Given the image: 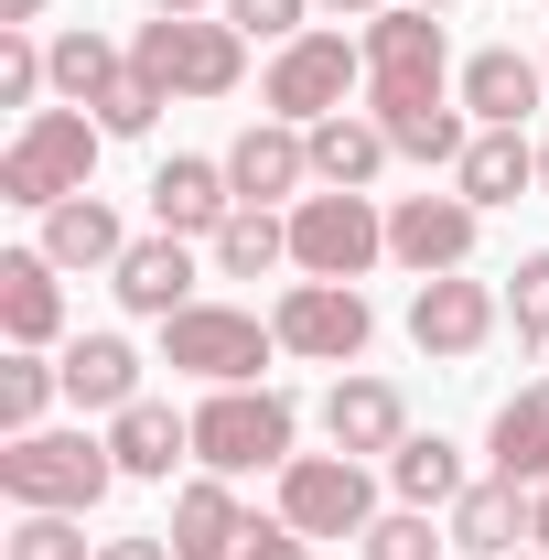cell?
I'll return each instance as SVG.
<instances>
[{"label": "cell", "instance_id": "6da1fadb", "mask_svg": "<svg viewBox=\"0 0 549 560\" xmlns=\"http://www.w3.org/2000/svg\"><path fill=\"white\" fill-rule=\"evenodd\" d=\"M97 151H108V130H97V108H33L22 130H11V151H0V206H66V195H97Z\"/></svg>", "mask_w": 549, "mask_h": 560}, {"label": "cell", "instance_id": "7a4b0ae2", "mask_svg": "<svg viewBox=\"0 0 549 560\" xmlns=\"http://www.w3.org/2000/svg\"><path fill=\"white\" fill-rule=\"evenodd\" d=\"M119 486V453H108V431H11V453H0V495L11 506H55V517H86V506H108Z\"/></svg>", "mask_w": 549, "mask_h": 560}, {"label": "cell", "instance_id": "3957f363", "mask_svg": "<svg viewBox=\"0 0 549 560\" xmlns=\"http://www.w3.org/2000/svg\"><path fill=\"white\" fill-rule=\"evenodd\" d=\"M130 66L162 86V97H226L248 75V33L237 22H206V11H151L130 33Z\"/></svg>", "mask_w": 549, "mask_h": 560}, {"label": "cell", "instance_id": "277c9868", "mask_svg": "<svg viewBox=\"0 0 549 560\" xmlns=\"http://www.w3.org/2000/svg\"><path fill=\"white\" fill-rule=\"evenodd\" d=\"M355 97H366V44H344L335 22L291 33V44L270 55V75H259V108H270V119H291V130L335 119V108H355Z\"/></svg>", "mask_w": 549, "mask_h": 560}, {"label": "cell", "instance_id": "5b68a950", "mask_svg": "<svg viewBox=\"0 0 549 560\" xmlns=\"http://www.w3.org/2000/svg\"><path fill=\"white\" fill-rule=\"evenodd\" d=\"M291 431H302V410L280 399V388H215L206 410H195V464L206 475H280L291 464Z\"/></svg>", "mask_w": 549, "mask_h": 560}, {"label": "cell", "instance_id": "8992f818", "mask_svg": "<svg viewBox=\"0 0 549 560\" xmlns=\"http://www.w3.org/2000/svg\"><path fill=\"white\" fill-rule=\"evenodd\" d=\"M377 259H388V206H377V195L313 184V195L291 206V270L302 280H366Z\"/></svg>", "mask_w": 549, "mask_h": 560}, {"label": "cell", "instance_id": "52a82bcc", "mask_svg": "<svg viewBox=\"0 0 549 560\" xmlns=\"http://www.w3.org/2000/svg\"><path fill=\"white\" fill-rule=\"evenodd\" d=\"M270 355H280V335L259 313H237V302H195V313L162 324V366L173 377H206V388H259Z\"/></svg>", "mask_w": 549, "mask_h": 560}, {"label": "cell", "instance_id": "ba28073f", "mask_svg": "<svg viewBox=\"0 0 549 560\" xmlns=\"http://www.w3.org/2000/svg\"><path fill=\"white\" fill-rule=\"evenodd\" d=\"M280 517L302 539H366L377 528V475L355 453H291L280 464Z\"/></svg>", "mask_w": 549, "mask_h": 560}, {"label": "cell", "instance_id": "9c48e42d", "mask_svg": "<svg viewBox=\"0 0 549 560\" xmlns=\"http://www.w3.org/2000/svg\"><path fill=\"white\" fill-rule=\"evenodd\" d=\"M270 335H280V355H302V366H355L366 335H377V313H366L355 280H291L270 302Z\"/></svg>", "mask_w": 549, "mask_h": 560}, {"label": "cell", "instance_id": "30bf717a", "mask_svg": "<svg viewBox=\"0 0 549 560\" xmlns=\"http://www.w3.org/2000/svg\"><path fill=\"white\" fill-rule=\"evenodd\" d=\"M506 324V291L475 270H442L410 291V346L431 355V366H464V355H484V335Z\"/></svg>", "mask_w": 549, "mask_h": 560}, {"label": "cell", "instance_id": "8fae6325", "mask_svg": "<svg viewBox=\"0 0 549 560\" xmlns=\"http://www.w3.org/2000/svg\"><path fill=\"white\" fill-rule=\"evenodd\" d=\"M366 119L388 130L399 162H464L475 151V119H464L453 86H366Z\"/></svg>", "mask_w": 549, "mask_h": 560}, {"label": "cell", "instance_id": "7c38bea8", "mask_svg": "<svg viewBox=\"0 0 549 560\" xmlns=\"http://www.w3.org/2000/svg\"><path fill=\"white\" fill-rule=\"evenodd\" d=\"M475 237H484V215L464 206V195H399V206H388V259H399L410 280L464 270V259H475Z\"/></svg>", "mask_w": 549, "mask_h": 560}, {"label": "cell", "instance_id": "4fadbf2b", "mask_svg": "<svg viewBox=\"0 0 549 560\" xmlns=\"http://www.w3.org/2000/svg\"><path fill=\"white\" fill-rule=\"evenodd\" d=\"M442 528H453V550H464V560H517L528 539H539V486L475 475V486L442 506Z\"/></svg>", "mask_w": 549, "mask_h": 560}, {"label": "cell", "instance_id": "5bb4252c", "mask_svg": "<svg viewBox=\"0 0 549 560\" xmlns=\"http://www.w3.org/2000/svg\"><path fill=\"white\" fill-rule=\"evenodd\" d=\"M366 86H453V44H442V11H410V0H388L366 33Z\"/></svg>", "mask_w": 549, "mask_h": 560}, {"label": "cell", "instance_id": "9a60e30c", "mask_svg": "<svg viewBox=\"0 0 549 560\" xmlns=\"http://www.w3.org/2000/svg\"><path fill=\"white\" fill-rule=\"evenodd\" d=\"M226 184H237V206H302V184H313V130L248 119V130L226 140Z\"/></svg>", "mask_w": 549, "mask_h": 560}, {"label": "cell", "instance_id": "2e32d148", "mask_svg": "<svg viewBox=\"0 0 549 560\" xmlns=\"http://www.w3.org/2000/svg\"><path fill=\"white\" fill-rule=\"evenodd\" d=\"M453 97H464L475 130H528V108L549 97V66H539V55H517V44H484V55H464Z\"/></svg>", "mask_w": 549, "mask_h": 560}, {"label": "cell", "instance_id": "e0dca14e", "mask_svg": "<svg viewBox=\"0 0 549 560\" xmlns=\"http://www.w3.org/2000/svg\"><path fill=\"white\" fill-rule=\"evenodd\" d=\"M0 335L33 346V355L66 346V270L44 248H0Z\"/></svg>", "mask_w": 549, "mask_h": 560}, {"label": "cell", "instance_id": "ac0fdd59", "mask_svg": "<svg viewBox=\"0 0 549 560\" xmlns=\"http://www.w3.org/2000/svg\"><path fill=\"white\" fill-rule=\"evenodd\" d=\"M226 215H237L226 162H206V151H173V162L151 173V226H162V237H215Z\"/></svg>", "mask_w": 549, "mask_h": 560}, {"label": "cell", "instance_id": "d6986e66", "mask_svg": "<svg viewBox=\"0 0 549 560\" xmlns=\"http://www.w3.org/2000/svg\"><path fill=\"white\" fill-rule=\"evenodd\" d=\"M108 291H119V313H140V324H173V313H195V248L184 237H130V259L108 270Z\"/></svg>", "mask_w": 549, "mask_h": 560}, {"label": "cell", "instance_id": "ffe728a7", "mask_svg": "<svg viewBox=\"0 0 549 560\" xmlns=\"http://www.w3.org/2000/svg\"><path fill=\"white\" fill-rule=\"evenodd\" d=\"M108 453H119L130 486H173V464H195V420L173 410V399H130V410L108 420Z\"/></svg>", "mask_w": 549, "mask_h": 560}, {"label": "cell", "instance_id": "44dd1931", "mask_svg": "<svg viewBox=\"0 0 549 560\" xmlns=\"http://www.w3.org/2000/svg\"><path fill=\"white\" fill-rule=\"evenodd\" d=\"M324 431H335V453H355V464H366V453H399V442H410V399H399L388 377H355V366H344L335 399H324Z\"/></svg>", "mask_w": 549, "mask_h": 560}, {"label": "cell", "instance_id": "7402d4cb", "mask_svg": "<svg viewBox=\"0 0 549 560\" xmlns=\"http://www.w3.org/2000/svg\"><path fill=\"white\" fill-rule=\"evenodd\" d=\"M55 377H66V399L75 410H130L140 399V346L130 335H66V346H55Z\"/></svg>", "mask_w": 549, "mask_h": 560}, {"label": "cell", "instance_id": "603a6c76", "mask_svg": "<svg viewBox=\"0 0 549 560\" xmlns=\"http://www.w3.org/2000/svg\"><path fill=\"white\" fill-rule=\"evenodd\" d=\"M55 270H119L130 259V226L108 195H66V206H44V237H33Z\"/></svg>", "mask_w": 549, "mask_h": 560}, {"label": "cell", "instance_id": "cb8c5ba5", "mask_svg": "<svg viewBox=\"0 0 549 560\" xmlns=\"http://www.w3.org/2000/svg\"><path fill=\"white\" fill-rule=\"evenodd\" d=\"M528 184H539V140H528V130H475V151L453 162V195H464L475 215L517 206Z\"/></svg>", "mask_w": 549, "mask_h": 560}, {"label": "cell", "instance_id": "d4e9b609", "mask_svg": "<svg viewBox=\"0 0 549 560\" xmlns=\"http://www.w3.org/2000/svg\"><path fill=\"white\" fill-rule=\"evenodd\" d=\"M388 162H399V151H388V130H377L366 108H335V119H313V184H335V195H366Z\"/></svg>", "mask_w": 549, "mask_h": 560}, {"label": "cell", "instance_id": "484cf974", "mask_svg": "<svg viewBox=\"0 0 549 560\" xmlns=\"http://www.w3.org/2000/svg\"><path fill=\"white\" fill-rule=\"evenodd\" d=\"M173 560H237V539H248V506L226 495V475H195V486L173 495Z\"/></svg>", "mask_w": 549, "mask_h": 560}, {"label": "cell", "instance_id": "4316f807", "mask_svg": "<svg viewBox=\"0 0 549 560\" xmlns=\"http://www.w3.org/2000/svg\"><path fill=\"white\" fill-rule=\"evenodd\" d=\"M484 464H495L506 486H549V377H539V388H517V399L495 410V431H484Z\"/></svg>", "mask_w": 549, "mask_h": 560}, {"label": "cell", "instance_id": "83f0119b", "mask_svg": "<svg viewBox=\"0 0 549 560\" xmlns=\"http://www.w3.org/2000/svg\"><path fill=\"white\" fill-rule=\"evenodd\" d=\"M206 259H215V280H270L280 259H291V215H280V206H237L206 237Z\"/></svg>", "mask_w": 549, "mask_h": 560}, {"label": "cell", "instance_id": "f1b7e54d", "mask_svg": "<svg viewBox=\"0 0 549 560\" xmlns=\"http://www.w3.org/2000/svg\"><path fill=\"white\" fill-rule=\"evenodd\" d=\"M388 486H399V506H431V517H442V506L475 486V475H464V453H453L442 431H410V442L388 453Z\"/></svg>", "mask_w": 549, "mask_h": 560}, {"label": "cell", "instance_id": "f546056e", "mask_svg": "<svg viewBox=\"0 0 549 560\" xmlns=\"http://www.w3.org/2000/svg\"><path fill=\"white\" fill-rule=\"evenodd\" d=\"M44 55H55V97H66V108H97V97H108V86L130 75V55H119V44H108L97 22H75V33H55Z\"/></svg>", "mask_w": 549, "mask_h": 560}, {"label": "cell", "instance_id": "4dcf8cb0", "mask_svg": "<svg viewBox=\"0 0 549 560\" xmlns=\"http://www.w3.org/2000/svg\"><path fill=\"white\" fill-rule=\"evenodd\" d=\"M66 399V377H55V355L11 346L0 355V431H44V410Z\"/></svg>", "mask_w": 549, "mask_h": 560}, {"label": "cell", "instance_id": "1f68e13d", "mask_svg": "<svg viewBox=\"0 0 549 560\" xmlns=\"http://www.w3.org/2000/svg\"><path fill=\"white\" fill-rule=\"evenodd\" d=\"M0 560H97V539H86V517L22 506V517H11V550H0Z\"/></svg>", "mask_w": 549, "mask_h": 560}, {"label": "cell", "instance_id": "d6a6232c", "mask_svg": "<svg viewBox=\"0 0 549 560\" xmlns=\"http://www.w3.org/2000/svg\"><path fill=\"white\" fill-rule=\"evenodd\" d=\"M355 550H366V560H442V550H453V528H431V506H388Z\"/></svg>", "mask_w": 549, "mask_h": 560}, {"label": "cell", "instance_id": "836d02e7", "mask_svg": "<svg viewBox=\"0 0 549 560\" xmlns=\"http://www.w3.org/2000/svg\"><path fill=\"white\" fill-rule=\"evenodd\" d=\"M44 97H55V55H44L33 33H0V108H22V119H33Z\"/></svg>", "mask_w": 549, "mask_h": 560}, {"label": "cell", "instance_id": "e575fe53", "mask_svg": "<svg viewBox=\"0 0 549 560\" xmlns=\"http://www.w3.org/2000/svg\"><path fill=\"white\" fill-rule=\"evenodd\" d=\"M506 324H517V346L549 355V248H528V259L506 270Z\"/></svg>", "mask_w": 549, "mask_h": 560}, {"label": "cell", "instance_id": "d590c367", "mask_svg": "<svg viewBox=\"0 0 549 560\" xmlns=\"http://www.w3.org/2000/svg\"><path fill=\"white\" fill-rule=\"evenodd\" d=\"M162 108H173V97H162V86H151V75H119V86H108V97H97V130H108V140H140V130H151V119H162Z\"/></svg>", "mask_w": 549, "mask_h": 560}, {"label": "cell", "instance_id": "8d00e7d4", "mask_svg": "<svg viewBox=\"0 0 549 560\" xmlns=\"http://www.w3.org/2000/svg\"><path fill=\"white\" fill-rule=\"evenodd\" d=\"M302 11H313V0H215V22H237V33H248V44H291V33H313V22H302Z\"/></svg>", "mask_w": 549, "mask_h": 560}, {"label": "cell", "instance_id": "74e56055", "mask_svg": "<svg viewBox=\"0 0 549 560\" xmlns=\"http://www.w3.org/2000/svg\"><path fill=\"white\" fill-rule=\"evenodd\" d=\"M237 560H313V539H302L291 517H248V539H237Z\"/></svg>", "mask_w": 549, "mask_h": 560}, {"label": "cell", "instance_id": "f35d334b", "mask_svg": "<svg viewBox=\"0 0 549 560\" xmlns=\"http://www.w3.org/2000/svg\"><path fill=\"white\" fill-rule=\"evenodd\" d=\"M97 560H173V539L151 528V539H97Z\"/></svg>", "mask_w": 549, "mask_h": 560}, {"label": "cell", "instance_id": "ab89813d", "mask_svg": "<svg viewBox=\"0 0 549 560\" xmlns=\"http://www.w3.org/2000/svg\"><path fill=\"white\" fill-rule=\"evenodd\" d=\"M44 22V0H0V33H33Z\"/></svg>", "mask_w": 549, "mask_h": 560}, {"label": "cell", "instance_id": "60d3db41", "mask_svg": "<svg viewBox=\"0 0 549 560\" xmlns=\"http://www.w3.org/2000/svg\"><path fill=\"white\" fill-rule=\"evenodd\" d=\"M313 11H355V22H377V11H388V0H313Z\"/></svg>", "mask_w": 549, "mask_h": 560}, {"label": "cell", "instance_id": "b9f144b4", "mask_svg": "<svg viewBox=\"0 0 549 560\" xmlns=\"http://www.w3.org/2000/svg\"><path fill=\"white\" fill-rule=\"evenodd\" d=\"M528 550H549V486H539V539H528Z\"/></svg>", "mask_w": 549, "mask_h": 560}, {"label": "cell", "instance_id": "7bdbcfd3", "mask_svg": "<svg viewBox=\"0 0 549 560\" xmlns=\"http://www.w3.org/2000/svg\"><path fill=\"white\" fill-rule=\"evenodd\" d=\"M151 11H215V0H151Z\"/></svg>", "mask_w": 549, "mask_h": 560}, {"label": "cell", "instance_id": "ee69618b", "mask_svg": "<svg viewBox=\"0 0 549 560\" xmlns=\"http://www.w3.org/2000/svg\"><path fill=\"white\" fill-rule=\"evenodd\" d=\"M539 195H549V140H539Z\"/></svg>", "mask_w": 549, "mask_h": 560}, {"label": "cell", "instance_id": "f6af8a7d", "mask_svg": "<svg viewBox=\"0 0 549 560\" xmlns=\"http://www.w3.org/2000/svg\"><path fill=\"white\" fill-rule=\"evenodd\" d=\"M410 11H453V0H410Z\"/></svg>", "mask_w": 549, "mask_h": 560}, {"label": "cell", "instance_id": "bcb514c9", "mask_svg": "<svg viewBox=\"0 0 549 560\" xmlns=\"http://www.w3.org/2000/svg\"><path fill=\"white\" fill-rule=\"evenodd\" d=\"M517 560H549V550H517Z\"/></svg>", "mask_w": 549, "mask_h": 560}, {"label": "cell", "instance_id": "7dc6e473", "mask_svg": "<svg viewBox=\"0 0 549 560\" xmlns=\"http://www.w3.org/2000/svg\"><path fill=\"white\" fill-rule=\"evenodd\" d=\"M539 66H549V55H539Z\"/></svg>", "mask_w": 549, "mask_h": 560}]
</instances>
